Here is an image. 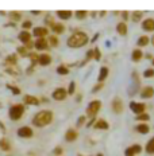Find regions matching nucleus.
<instances>
[{"label": "nucleus", "instance_id": "f257e3e1", "mask_svg": "<svg viewBox=\"0 0 154 156\" xmlns=\"http://www.w3.org/2000/svg\"><path fill=\"white\" fill-rule=\"evenodd\" d=\"M89 42L88 39V35L85 32H81V31H76L74 34H72L69 38H68L66 43L69 47H74V48H78V47H83L85 44Z\"/></svg>", "mask_w": 154, "mask_h": 156}, {"label": "nucleus", "instance_id": "f03ea898", "mask_svg": "<svg viewBox=\"0 0 154 156\" xmlns=\"http://www.w3.org/2000/svg\"><path fill=\"white\" fill-rule=\"evenodd\" d=\"M53 121V113L50 110H42V112H38L37 115L32 119V124L38 128H42V126H46L50 122Z\"/></svg>", "mask_w": 154, "mask_h": 156}, {"label": "nucleus", "instance_id": "7ed1b4c3", "mask_svg": "<svg viewBox=\"0 0 154 156\" xmlns=\"http://www.w3.org/2000/svg\"><path fill=\"white\" fill-rule=\"evenodd\" d=\"M23 113H24V106L22 105V104H15V105H12L11 108H9L8 115L12 121H16V120H19L23 116Z\"/></svg>", "mask_w": 154, "mask_h": 156}, {"label": "nucleus", "instance_id": "20e7f679", "mask_svg": "<svg viewBox=\"0 0 154 156\" xmlns=\"http://www.w3.org/2000/svg\"><path fill=\"white\" fill-rule=\"evenodd\" d=\"M101 108V102L99 101V100H95V101H92L88 105V108H87V116H89V117H95L97 115V112L100 110Z\"/></svg>", "mask_w": 154, "mask_h": 156}, {"label": "nucleus", "instance_id": "39448f33", "mask_svg": "<svg viewBox=\"0 0 154 156\" xmlns=\"http://www.w3.org/2000/svg\"><path fill=\"white\" fill-rule=\"evenodd\" d=\"M130 109L133 110V113H135L137 116L143 115V113H146V104L131 101V102H130Z\"/></svg>", "mask_w": 154, "mask_h": 156}, {"label": "nucleus", "instance_id": "423d86ee", "mask_svg": "<svg viewBox=\"0 0 154 156\" xmlns=\"http://www.w3.org/2000/svg\"><path fill=\"white\" fill-rule=\"evenodd\" d=\"M66 96H68V92L65 89H62V87H57L53 92V94H51L53 100H55V101H64L66 98Z\"/></svg>", "mask_w": 154, "mask_h": 156}, {"label": "nucleus", "instance_id": "0eeeda50", "mask_svg": "<svg viewBox=\"0 0 154 156\" xmlns=\"http://www.w3.org/2000/svg\"><path fill=\"white\" fill-rule=\"evenodd\" d=\"M141 152H142V147H141L139 144H134V145H131V147L126 148L124 156H135V155H139Z\"/></svg>", "mask_w": 154, "mask_h": 156}, {"label": "nucleus", "instance_id": "6e6552de", "mask_svg": "<svg viewBox=\"0 0 154 156\" xmlns=\"http://www.w3.org/2000/svg\"><path fill=\"white\" fill-rule=\"evenodd\" d=\"M142 30L153 32L154 31V19L153 18H147L142 22Z\"/></svg>", "mask_w": 154, "mask_h": 156}, {"label": "nucleus", "instance_id": "1a4fd4ad", "mask_svg": "<svg viewBox=\"0 0 154 156\" xmlns=\"http://www.w3.org/2000/svg\"><path fill=\"white\" fill-rule=\"evenodd\" d=\"M153 96H154V87H152V86H145L141 90V97H142V98L147 100V98H152Z\"/></svg>", "mask_w": 154, "mask_h": 156}, {"label": "nucleus", "instance_id": "9d476101", "mask_svg": "<svg viewBox=\"0 0 154 156\" xmlns=\"http://www.w3.org/2000/svg\"><path fill=\"white\" fill-rule=\"evenodd\" d=\"M18 136L19 137H31L32 136V129L30 126H22L18 129Z\"/></svg>", "mask_w": 154, "mask_h": 156}, {"label": "nucleus", "instance_id": "9b49d317", "mask_svg": "<svg viewBox=\"0 0 154 156\" xmlns=\"http://www.w3.org/2000/svg\"><path fill=\"white\" fill-rule=\"evenodd\" d=\"M47 34H49V31H47L46 27H35L34 31H32V35H35V37H37L38 39L45 38Z\"/></svg>", "mask_w": 154, "mask_h": 156}, {"label": "nucleus", "instance_id": "f8f14e48", "mask_svg": "<svg viewBox=\"0 0 154 156\" xmlns=\"http://www.w3.org/2000/svg\"><path fill=\"white\" fill-rule=\"evenodd\" d=\"M112 109H114V112H115V113H122L123 112V102H122V100L116 97V98L112 101Z\"/></svg>", "mask_w": 154, "mask_h": 156}, {"label": "nucleus", "instance_id": "ddd939ff", "mask_svg": "<svg viewBox=\"0 0 154 156\" xmlns=\"http://www.w3.org/2000/svg\"><path fill=\"white\" fill-rule=\"evenodd\" d=\"M135 131L141 133V135H147V133L150 132V126L146 124V122H141V124H138L135 126Z\"/></svg>", "mask_w": 154, "mask_h": 156}, {"label": "nucleus", "instance_id": "4468645a", "mask_svg": "<svg viewBox=\"0 0 154 156\" xmlns=\"http://www.w3.org/2000/svg\"><path fill=\"white\" fill-rule=\"evenodd\" d=\"M78 137V133L77 131H74V129H68L66 133H65V140L66 141H74Z\"/></svg>", "mask_w": 154, "mask_h": 156}, {"label": "nucleus", "instance_id": "2eb2a0df", "mask_svg": "<svg viewBox=\"0 0 154 156\" xmlns=\"http://www.w3.org/2000/svg\"><path fill=\"white\" fill-rule=\"evenodd\" d=\"M38 63L41 66H47V65L51 63V57L47 54H41L39 55V59H38Z\"/></svg>", "mask_w": 154, "mask_h": 156}, {"label": "nucleus", "instance_id": "dca6fc26", "mask_svg": "<svg viewBox=\"0 0 154 156\" xmlns=\"http://www.w3.org/2000/svg\"><path fill=\"white\" fill-rule=\"evenodd\" d=\"M150 39L147 35H141V37L138 38V41H137V46L138 47H145V46H147V44L150 43Z\"/></svg>", "mask_w": 154, "mask_h": 156}, {"label": "nucleus", "instance_id": "f3484780", "mask_svg": "<svg viewBox=\"0 0 154 156\" xmlns=\"http://www.w3.org/2000/svg\"><path fill=\"white\" fill-rule=\"evenodd\" d=\"M19 41L23 42L24 44H27L28 42H31V35H30V32L26 31V30H23L22 32H19Z\"/></svg>", "mask_w": 154, "mask_h": 156}, {"label": "nucleus", "instance_id": "a211bd4d", "mask_svg": "<svg viewBox=\"0 0 154 156\" xmlns=\"http://www.w3.org/2000/svg\"><path fill=\"white\" fill-rule=\"evenodd\" d=\"M108 73H110V70H108L107 66L100 67V73H99V77H97V80H99V83H103L104 82V80L108 77Z\"/></svg>", "mask_w": 154, "mask_h": 156}, {"label": "nucleus", "instance_id": "6ab92c4d", "mask_svg": "<svg viewBox=\"0 0 154 156\" xmlns=\"http://www.w3.org/2000/svg\"><path fill=\"white\" fill-rule=\"evenodd\" d=\"M34 47L37 50H46L47 48V42L45 38H41V39H37V42L34 43Z\"/></svg>", "mask_w": 154, "mask_h": 156}, {"label": "nucleus", "instance_id": "aec40b11", "mask_svg": "<svg viewBox=\"0 0 154 156\" xmlns=\"http://www.w3.org/2000/svg\"><path fill=\"white\" fill-rule=\"evenodd\" d=\"M142 58H143V53H142L141 48H135V50H133V53H131V59H133L134 62H139Z\"/></svg>", "mask_w": 154, "mask_h": 156}, {"label": "nucleus", "instance_id": "412c9836", "mask_svg": "<svg viewBox=\"0 0 154 156\" xmlns=\"http://www.w3.org/2000/svg\"><path fill=\"white\" fill-rule=\"evenodd\" d=\"M72 15H73V12L69 11V9H64V11H57V16L62 20H68V19L72 18Z\"/></svg>", "mask_w": 154, "mask_h": 156}, {"label": "nucleus", "instance_id": "4be33fe9", "mask_svg": "<svg viewBox=\"0 0 154 156\" xmlns=\"http://www.w3.org/2000/svg\"><path fill=\"white\" fill-rule=\"evenodd\" d=\"M93 126H95V129H104V131H106V129L110 128V124H108L106 120L100 119V120H97V121L95 122Z\"/></svg>", "mask_w": 154, "mask_h": 156}, {"label": "nucleus", "instance_id": "5701e85b", "mask_svg": "<svg viewBox=\"0 0 154 156\" xmlns=\"http://www.w3.org/2000/svg\"><path fill=\"white\" fill-rule=\"evenodd\" d=\"M145 151H146V154H149V155H154V136L146 143Z\"/></svg>", "mask_w": 154, "mask_h": 156}, {"label": "nucleus", "instance_id": "b1692460", "mask_svg": "<svg viewBox=\"0 0 154 156\" xmlns=\"http://www.w3.org/2000/svg\"><path fill=\"white\" fill-rule=\"evenodd\" d=\"M116 31H118V34L122 35V37L127 35V24L124 23V22H120V23L116 26Z\"/></svg>", "mask_w": 154, "mask_h": 156}, {"label": "nucleus", "instance_id": "393cba45", "mask_svg": "<svg viewBox=\"0 0 154 156\" xmlns=\"http://www.w3.org/2000/svg\"><path fill=\"white\" fill-rule=\"evenodd\" d=\"M24 104H28V105H38L39 104V100L37 98V97L34 96H24Z\"/></svg>", "mask_w": 154, "mask_h": 156}, {"label": "nucleus", "instance_id": "a878e982", "mask_svg": "<svg viewBox=\"0 0 154 156\" xmlns=\"http://www.w3.org/2000/svg\"><path fill=\"white\" fill-rule=\"evenodd\" d=\"M51 28H53V31L55 32V34H62V32L65 31L64 24H60V23H54L53 26H51Z\"/></svg>", "mask_w": 154, "mask_h": 156}, {"label": "nucleus", "instance_id": "bb28decb", "mask_svg": "<svg viewBox=\"0 0 154 156\" xmlns=\"http://www.w3.org/2000/svg\"><path fill=\"white\" fill-rule=\"evenodd\" d=\"M142 16H143V12L142 11H135V12H133V16H131V19H133V22H139L141 19H142Z\"/></svg>", "mask_w": 154, "mask_h": 156}, {"label": "nucleus", "instance_id": "cd10ccee", "mask_svg": "<svg viewBox=\"0 0 154 156\" xmlns=\"http://www.w3.org/2000/svg\"><path fill=\"white\" fill-rule=\"evenodd\" d=\"M0 148L3 149V151H9V143L6 140V139H2V140H0Z\"/></svg>", "mask_w": 154, "mask_h": 156}, {"label": "nucleus", "instance_id": "c85d7f7f", "mask_svg": "<svg viewBox=\"0 0 154 156\" xmlns=\"http://www.w3.org/2000/svg\"><path fill=\"white\" fill-rule=\"evenodd\" d=\"M143 77L145 78H154V69L150 67V69H146L143 71Z\"/></svg>", "mask_w": 154, "mask_h": 156}, {"label": "nucleus", "instance_id": "c756f323", "mask_svg": "<svg viewBox=\"0 0 154 156\" xmlns=\"http://www.w3.org/2000/svg\"><path fill=\"white\" fill-rule=\"evenodd\" d=\"M150 120V116L147 113H143V115H139L137 116V121H149Z\"/></svg>", "mask_w": 154, "mask_h": 156}, {"label": "nucleus", "instance_id": "7c9ffc66", "mask_svg": "<svg viewBox=\"0 0 154 156\" xmlns=\"http://www.w3.org/2000/svg\"><path fill=\"white\" fill-rule=\"evenodd\" d=\"M57 73L58 74H64V76H65V74L69 73V69H68L66 66H58L57 67Z\"/></svg>", "mask_w": 154, "mask_h": 156}, {"label": "nucleus", "instance_id": "2f4dec72", "mask_svg": "<svg viewBox=\"0 0 154 156\" xmlns=\"http://www.w3.org/2000/svg\"><path fill=\"white\" fill-rule=\"evenodd\" d=\"M88 12L87 11H83V9H80V11H76L74 12V15H76V18L77 19H84L85 16H87Z\"/></svg>", "mask_w": 154, "mask_h": 156}, {"label": "nucleus", "instance_id": "473e14b6", "mask_svg": "<svg viewBox=\"0 0 154 156\" xmlns=\"http://www.w3.org/2000/svg\"><path fill=\"white\" fill-rule=\"evenodd\" d=\"M74 90H76V83H74V82H70V83H69V89H68V94H73Z\"/></svg>", "mask_w": 154, "mask_h": 156}, {"label": "nucleus", "instance_id": "72a5a7b5", "mask_svg": "<svg viewBox=\"0 0 154 156\" xmlns=\"http://www.w3.org/2000/svg\"><path fill=\"white\" fill-rule=\"evenodd\" d=\"M7 87H8V89H11V92L14 93V94H19V93H21V89H18V87H16V86L7 85Z\"/></svg>", "mask_w": 154, "mask_h": 156}, {"label": "nucleus", "instance_id": "f704fd0d", "mask_svg": "<svg viewBox=\"0 0 154 156\" xmlns=\"http://www.w3.org/2000/svg\"><path fill=\"white\" fill-rule=\"evenodd\" d=\"M50 44H51L53 47H55V46L58 44V41H57V38H55L54 35H51V37H50Z\"/></svg>", "mask_w": 154, "mask_h": 156}, {"label": "nucleus", "instance_id": "c9c22d12", "mask_svg": "<svg viewBox=\"0 0 154 156\" xmlns=\"http://www.w3.org/2000/svg\"><path fill=\"white\" fill-rule=\"evenodd\" d=\"M6 62H7V63H15L16 62V57H15V55H9L7 59H6Z\"/></svg>", "mask_w": 154, "mask_h": 156}, {"label": "nucleus", "instance_id": "e433bc0d", "mask_svg": "<svg viewBox=\"0 0 154 156\" xmlns=\"http://www.w3.org/2000/svg\"><path fill=\"white\" fill-rule=\"evenodd\" d=\"M9 16H11L12 19H15V20H19V19H21V14H19V12H11V14H9Z\"/></svg>", "mask_w": 154, "mask_h": 156}, {"label": "nucleus", "instance_id": "4c0bfd02", "mask_svg": "<svg viewBox=\"0 0 154 156\" xmlns=\"http://www.w3.org/2000/svg\"><path fill=\"white\" fill-rule=\"evenodd\" d=\"M100 58H101V54H100V50L99 48H95V59L96 61H100Z\"/></svg>", "mask_w": 154, "mask_h": 156}, {"label": "nucleus", "instance_id": "58836bf2", "mask_svg": "<svg viewBox=\"0 0 154 156\" xmlns=\"http://www.w3.org/2000/svg\"><path fill=\"white\" fill-rule=\"evenodd\" d=\"M31 26H32V23H31L30 20H26V22H23V24H22V27H23L24 30H27V28H30Z\"/></svg>", "mask_w": 154, "mask_h": 156}, {"label": "nucleus", "instance_id": "ea45409f", "mask_svg": "<svg viewBox=\"0 0 154 156\" xmlns=\"http://www.w3.org/2000/svg\"><path fill=\"white\" fill-rule=\"evenodd\" d=\"M92 58H95V50H89L87 53V61L88 59H92Z\"/></svg>", "mask_w": 154, "mask_h": 156}, {"label": "nucleus", "instance_id": "a19ab883", "mask_svg": "<svg viewBox=\"0 0 154 156\" xmlns=\"http://www.w3.org/2000/svg\"><path fill=\"white\" fill-rule=\"evenodd\" d=\"M85 120H87V117H85V116H81V117H78V121H77V125H78V126H81V125H83V122L85 121Z\"/></svg>", "mask_w": 154, "mask_h": 156}, {"label": "nucleus", "instance_id": "79ce46f5", "mask_svg": "<svg viewBox=\"0 0 154 156\" xmlns=\"http://www.w3.org/2000/svg\"><path fill=\"white\" fill-rule=\"evenodd\" d=\"M54 155H62V148L61 147H57V148H54Z\"/></svg>", "mask_w": 154, "mask_h": 156}, {"label": "nucleus", "instance_id": "37998d69", "mask_svg": "<svg viewBox=\"0 0 154 156\" xmlns=\"http://www.w3.org/2000/svg\"><path fill=\"white\" fill-rule=\"evenodd\" d=\"M103 87V83H99V85H96V86H93V89H92V92H99V90Z\"/></svg>", "mask_w": 154, "mask_h": 156}, {"label": "nucleus", "instance_id": "c03bdc74", "mask_svg": "<svg viewBox=\"0 0 154 156\" xmlns=\"http://www.w3.org/2000/svg\"><path fill=\"white\" fill-rule=\"evenodd\" d=\"M122 18L124 19V20H126V19H129V12H127V11H123V12H122Z\"/></svg>", "mask_w": 154, "mask_h": 156}, {"label": "nucleus", "instance_id": "a18cd8bd", "mask_svg": "<svg viewBox=\"0 0 154 156\" xmlns=\"http://www.w3.org/2000/svg\"><path fill=\"white\" fill-rule=\"evenodd\" d=\"M18 51H19L21 54H24V53H26V48H24V47H21V48H18Z\"/></svg>", "mask_w": 154, "mask_h": 156}, {"label": "nucleus", "instance_id": "49530a36", "mask_svg": "<svg viewBox=\"0 0 154 156\" xmlns=\"http://www.w3.org/2000/svg\"><path fill=\"white\" fill-rule=\"evenodd\" d=\"M146 58H147V59H152V61H153V58H154V57H153L152 54H146Z\"/></svg>", "mask_w": 154, "mask_h": 156}, {"label": "nucleus", "instance_id": "de8ad7c7", "mask_svg": "<svg viewBox=\"0 0 154 156\" xmlns=\"http://www.w3.org/2000/svg\"><path fill=\"white\" fill-rule=\"evenodd\" d=\"M150 42H152V44H153V46H154V35H153V37H152V41H150Z\"/></svg>", "mask_w": 154, "mask_h": 156}, {"label": "nucleus", "instance_id": "09e8293b", "mask_svg": "<svg viewBox=\"0 0 154 156\" xmlns=\"http://www.w3.org/2000/svg\"><path fill=\"white\" fill-rule=\"evenodd\" d=\"M152 65H153V66H154V58H153V61H152Z\"/></svg>", "mask_w": 154, "mask_h": 156}, {"label": "nucleus", "instance_id": "8fccbe9b", "mask_svg": "<svg viewBox=\"0 0 154 156\" xmlns=\"http://www.w3.org/2000/svg\"><path fill=\"white\" fill-rule=\"evenodd\" d=\"M97 156H103V155H101V154H99V155H97Z\"/></svg>", "mask_w": 154, "mask_h": 156}]
</instances>
